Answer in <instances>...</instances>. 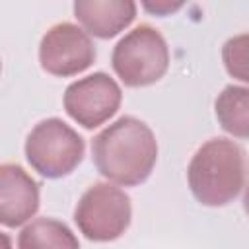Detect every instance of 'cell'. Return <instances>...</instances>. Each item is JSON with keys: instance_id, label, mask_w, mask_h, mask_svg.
Here are the masks:
<instances>
[{"instance_id": "obj_10", "label": "cell", "mask_w": 249, "mask_h": 249, "mask_svg": "<svg viewBox=\"0 0 249 249\" xmlns=\"http://www.w3.org/2000/svg\"><path fill=\"white\" fill-rule=\"evenodd\" d=\"M18 249H80V241L64 222L45 216L23 226Z\"/></svg>"}, {"instance_id": "obj_7", "label": "cell", "mask_w": 249, "mask_h": 249, "mask_svg": "<svg viewBox=\"0 0 249 249\" xmlns=\"http://www.w3.org/2000/svg\"><path fill=\"white\" fill-rule=\"evenodd\" d=\"M97 58L91 37L76 23L62 21L47 29L39 43L41 68L56 78H70L86 72Z\"/></svg>"}, {"instance_id": "obj_13", "label": "cell", "mask_w": 249, "mask_h": 249, "mask_svg": "<svg viewBox=\"0 0 249 249\" xmlns=\"http://www.w3.org/2000/svg\"><path fill=\"white\" fill-rule=\"evenodd\" d=\"M142 8L154 16H171L173 12H177L179 8H183V2H171V0H156V2H144Z\"/></svg>"}, {"instance_id": "obj_9", "label": "cell", "mask_w": 249, "mask_h": 249, "mask_svg": "<svg viewBox=\"0 0 249 249\" xmlns=\"http://www.w3.org/2000/svg\"><path fill=\"white\" fill-rule=\"evenodd\" d=\"M72 8L80 27L97 39H111L124 31L138 10L132 0H76Z\"/></svg>"}, {"instance_id": "obj_12", "label": "cell", "mask_w": 249, "mask_h": 249, "mask_svg": "<svg viewBox=\"0 0 249 249\" xmlns=\"http://www.w3.org/2000/svg\"><path fill=\"white\" fill-rule=\"evenodd\" d=\"M222 62L233 80L249 84V33L233 35L224 43Z\"/></svg>"}, {"instance_id": "obj_2", "label": "cell", "mask_w": 249, "mask_h": 249, "mask_svg": "<svg viewBox=\"0 0 249 249\" xmlns=\"http://www.w3.org/2000/svg\"><path fill=\"white\" fill-rule=\"evenodd\" d=\"M245 152L230 138H210L193 154L187 167L191 195L202 206L230 204L245 189Z\"/></svg>"}, {"instance_id": "obj_11", "label": "cell", "mask_w": 249, "mask_h": 249, "mask_svg": "<svg viewBox=\"0 0 249 249\" xmlns=\"http://www.w3.org/2000/svg\"><path fill=\"white\" fill-rule=\"evenodd\" d=\"M214 115L224 132L249 138V86H226L214 101Z\"/></svg>"}, {"instance_id": "obj_5", "label": "cell", "mask_w": 249, "mask_h": 249, "mask_svg": "<svg viewBox=\"0 0 249 249\" xmlns=\"http://www.w3.org/2000/svg\"><path fill=\"white\" fill-rule=\"evenodd\" d=\"M130 220V196L109 181L89 185L74 208V222L80 233L93 243H109L119 239L128 230Z\"/></svg>"}, {"instance_id": "obj_14", "label": "cell", "mask_w": 249, "mask_h": 249, "mask_svg": "<svg viewBox=\"0 0 249 249\" xmlns=\"http://www.w3.org/2000/svg\"><path fill=\"white\" fill-rule=\"evenodd\" d=\"M243 210H245V214L249 218V183L245 185V191H243Z\"/></svg>"}, {"instance_id": "obj_6", "label": "cell", "mask_w": 249, "mask_h": 249, "mask_svg": "<svg viewBox=\"0 0 249 249\" xmlns=\"http://www.w3.org/2000/svg\"><path fill=\"white\" fill-rule=\"evenodd\" d=\"M123 89L105 72H93L68 84L62 95L66 115L80 126L93 130L105 124L121 107Z\"/></svg>"}, {"instance_id": "obj_4", "label": "cell", "mask_w": 249, "mask_h": 249, "mask_svg": "<svg viewBox=\"0 0 249 249\" xmlns=\"http://www.w3.org/2000/svg\"><path fill=\"white\" fill-rule=\"evenodd\" d=\"M25 160L45 179L70 175L84 160V138L62 119L51 117L37 123L25 138Z\"/></svg>"}, {"instance_id": "obj_1", "label": "cell", "mask_w": 249, "mask_h": 249, "mask_svg": "<svg viewBox=\"0 0 249 249\" xmlns=\"http://www.w3.org/2000/svg\"><path fill=\"white\" fill-rule=\"evenodd\" d=\"M91 160L99 175L121 187L144 183L158 161V140L152 128L124 115L107 124L91 140Z\"/></svg>"}, {"instance_id": "obj_3", "label": "cell", "mask_w": 249, "mask_h": 249, "mask_svg": "<svg viewBox=\"0 0 249 249\" xmlns=\"http://www.w3.org/2000/svg\"><path fill=\"white\" fill-rule=\"evenodd\" d=\"M111 66L126 88L152 86L169 70L167 41L156 27L140 23L113 47Z\"/></svg>"}, {"instance_id": "obj_8", "label": "cell", "mask_w": 249, "mask_h": 249, "mask_svg": "<svg viewBox=\"0 0 249 249\" xmlns=\"http://www.w3.org/2000/svg\"><path fill=\"white\" fill-rule=\"evenodd\" d=\"M39 183L18 163L0 165V222L4 228L27 224L39 210Z\"/></svg>"}]
</instances>
